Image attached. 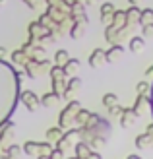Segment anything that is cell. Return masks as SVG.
Masks as SVG:
<instances>
[{"label": "cell", "mask_w": 153, "mask_h": 159, "mask_svg": "<svg viewBox=\"0 0 153 159\" xmlns=\"http://www.w3.org/2000/svg\"><path fill=\"white\" fill-rule=\"evenodd\" d=\"M18 74L0 60V126H4L18 103Z\"/></svg>", "instance_id": "1"}, {"label": "cell", "mask_w": 153, "mask_h": 159, "mask_svg": "<svg viewBox=\"0 0 153 159\" xmlns=\"http://www.w3.org/2000/svg\"><path fill=\"white\" fill-rule=\"evenodd\" d=\"M79 101H70L68 103V107L60 113V116H58V126H68L72 120H76V113L79 111Z\"/></svg>", "instance_id": "2"}, {"label": "cell", "mask_w": 153, "mask_h": 159, "mask_svg": "<svg viewBox=\"0 0 153 159\" xmlns=\"http://www.w3.org/2000/svg\"><path fill=\"white\" fill-rule=\"evenodd\" d=\"M105 62H107V54H105L103 49H95V51L89 54V66H91V68H101Z\"/></svg>", "instance_id": "3"}, {"label": "cell", "mask_w": 153, "mask_h": 159, "mask_svg": "<svg viewBox=\"0 0 153 159\" xmlns=\"http://www.w3.org/2000/svg\"><path fill=\"white\" fill-rule=\"evenodd\" d=\"M79 87H82V80L74 76V78H72L70 82H68V85L64 87V91H62V97L70 99V97H72L74 93H78V89H79Z\"/></svg>", "instance_id": "4"}, {"label": "cell", "mask_w": 153, "mask_h": 159, "mask_svg": "<svg viewBox=\"0 0 153 159\" xmlns=\"http://www.w3.org/2000/svg\"><path fill=\"white\" fill-rule=\"evenodd\" d=\"M21 101L25 103V107L29 111H37L39 109V97H37L33 91H23L21 93Z\"/></svg>", "instance_id": "5"}, {"label": "cell", "mask_w": 153, "mask_h": 159, "mask_svg": "<svg viewBox=\"0 0 153 159\" xmlns=\"http://www.w3.org/2000/svg\"><path fill=\"white\" fill-rule=\"evenodd\" d=\"M136 113L132 109H122V113H120V124L124 126V128H128V126H132L134 124V120H136Z\"/></svg>", "instance_id": "6"}, {"label": "cell", "mask_w": 153, "mask_h": 159, "mask_svg": "<svg viewBox=\"0 0 153 159\" xmlns=\"http://www.w3.org/2000/svg\"><path fill=\"white\" fill-rule=\"evenodd\" d=\"M146 105H149V97H147V95H138V99H136L134 107H132V111L136 113V116H142Z\"/></svg>", "instance_id": "7"}, {"label": "cell", "mask_w": 153, "mask_h": 159, "mask_svg": "<svg viewBox=\"0 0 153 159\" xmlns=\"http://www.w3.org/2000/svg\"><path fill=\"white\" fill-rule=\"evenodd\" d=\"M79 60H76V58H68L66 62L62 64V70H64V74L66 76H72V74H76L78 70H79Z\"/></svg>", "instance_id": "8"}, {"label": "cell", "mask_w": 153, "mask_h": 159, "mask_svg": "<svg viewBox=\"0 0 153 159\" xmlns=\"http://www.w3.org/2000/svg\"><path fill=\"white\" fill-rule=\"evenodd\" d=\"M112 14H115V6H112L110 2H105V4L101 6V21H103V23H110Z\"/></svg>", "instance_id": "9"}, {"label": "cell", "mask_w": 153, "mask_h": 159, "mask_svg": "<svg viewBox=\"0 0 153 159\" xmlns=\"http://www.w3.org/2000/svg\"><path fill=\"white\" fill-rule=\"evenodd\" d=\"M136 146L140 149H146V148H153V134H142V136L136 138Z\"/></svg>", "instance_id": "10"}, {"label": "cell", "mask_w": 153, "mask_h": 159, "mask_svg": "<svg viewBox=\"0 0 153 159\" xmlns=\"http://www.w3.org/2000/svg\"><path fill=\"white\" fill-rule=\"evenodd\" d=\"M122 52H124V49H122L120 45H112L110 49L105 52V54H107V62H116V58H118Z\"/></svg>", "instance_id": "11"}, {"label": "cell", "mask_w": 153, "mask_h": 159, "mask_svg": "<svg viewBox=\"0 0 153 159\" xmlns=\"http://www.w3.org/2000/svg\"><path fill=\"white\" fill-rule=\"evenodd\" d=\"M89 155H91V148L87 146V144L82 142V144L76 146V159H87Z\"/></svg>", "instance_id": "12"}, {"label": "cell", "mask_w": 153, "mask_h": 159, "mask_svg": "<svg viewBox=\"0 0 153 159\" xmlns=\"http://www.w3.org/2000/svg\"><path fill=\"white\" fill-rule=\"evenodd\" d=\"M138 23H142V25H146V23H153V8H146V10L140 12Z\"/></svg>", "instance_id": "13"}, {"label": "cell", "mask_w": 153, "mask_h": 159, "mask_svg": "<svg viewBox=\"0 0 153 159\" xmlns=\"http://www.w3.org/2000/svg\"><path fill=\"white\" fill-rule=\"evenodd\" d=\"M23 152H25L27 155L41 153V144H39V142H25V146H23Z\"/></svg>", "instance_id": "14"}, {"label": "cell", "mask_w": 153, "mask_h": 159, "mask_svg": "<svg viewBox=\"0 0 153 159\" xmlns=\"http://www.w3.org/2000/svg\"><path fill=\"white\" fill-rule=\"evenodd\" d=\"M143 47H146V43H143V37H132V39H130V51H132V52L143 51Z\"/></svg>", "instance_id": "15"}, {"label": "cell", "mask_w": 153, "mask_h": 159, "mask_svg": "<svg viewBox=\"0 0 153 159\" xmlns=\"http://www.w3.org/2000/svg\"><path fill=\"white\" fill-rule=\"evenodd\" d=\"M83 25H85L83 21H76L74 25H72V31H70V35L74 37V39H79V37H83V33H85Z\"/></svg>", "instance_id": "16"}, {"label": "cell", "mask_w": 153, "mask_h": 159, "mask_svg": "<svg viewBox=\"0 0 153 159\" xmlns=\"http://www.w3.org/2000/svg\"><path fill=\"white\" fill-rule=\"evenodd\" d=\"M58 99H60V95H58V93H54V91H51V93H45V95H43L41 103H43L45 107H51V105H54V103L58 101Z\"/></svg>", "instance_id": "17"}, {"label": "cell", "mask_w": 153, "mask_h": 159, "mask_svg": "<svg viewBox=\"0 0 153 159\" xmlns=\"http://www.w3.org/2000/svg\"><path fill=\"white\" fill-rule=\"evenodd\" d=\"M68 58H70V57H68V52L64 51V49H60L58 52L54 54V62H56V66H62V64H64V62H66Z\"/></svg>", "instance_id": "18"}, {"label": "cell", "mask_w": 153, "mask_h": 159, "mask_svg": "<svg viewBox=\"0 0 153 159\" xmlns=\"http://www.w3.org/2000/svg\"><path fill=\"white\" fill-rule=\"evenodd\" d=\"M116 101H118V99H116L115 93H107V95L103 97V105H105V107H115V105H118Z\"/></svg>", "instance_id": "19"}, {"label": "cell", "mask_w": 153, "mask_h": 159, "mask_svg": "<svg viewBox=\"0 0 153 159\" xmlns=\"http://www.w3.org/2000/svg\"><path fill=\"white\" fill-rule=\"evenodd\" d=\"M6 152H8V153H6L8 159H18L21 149H20V146H10V148H6Z\"/></svg>", "instance_id": "20"}, {"label": "cell", "mask_w": 153, "mask_h": 159, "mask_svg": "<svg viewBox=\"0 0 153 159\" xmlns=\"http://www.w3.org/2000/svg\"><path fill=\"white\" fill-rule=\"evenodd\" d=\"M12 60L16 62V64H23L27 58H25V52L23 51H16V52H12Z\"/></svg>", "instance_id": "21"}, {"label": "cell", "mask_w": 153, "mask_h": 159, "mask_svg": "<svg viewBox=\"0 0 153 159\" xmlns=\"http://www.w3.org/2000/svg\"><path fill=\"white\" fill-rule=\"evenodd\" d=\"M60 136H62V134H60V128H51L49 132H47V138H49L51 142H58Z\"/></svg>", "instance_id": "22"}, {"label": "cell", "mask_w": 153, "mask_h": 159, "mask_svg": "<svg viewBox=\"0 0 153 159\" xmlns=\"http://www.w3.org/2000/svg\"><path fill=\"white\" fill-rule=\"evenodd\" d=\"M89 113H87V111H78V113H76V120L78 122H82V124H85L87 120H89Z\"/></svg>", "instance_id": "23"}, {"label": "cell", "mask_w": 153, "mask_h": 159, "mask_svg": "<svg viewBox=\"0 0 153 159\" xmlns=\"http://www.w3.org/2000/svg\"><path fill=\"white\" fill-rule=\"evenodd\" d=\"M136 89H138V95H147V93H149V91H147V89H149V84H147V82H140Z\"/></svg>", "instance_id": "24"}, {"label": "cell", "mask_w": 153, "mask_h": 159, "mask_svg": "<svg viewBox=\"0 0 153 159\" xmlns=\"http://www.w3.org/2000/svg\"><path fill=\"white\" fill-rule=\"evenodd\" d=\"M142 33H143V37H153V23H146Z\"/></svg>", "instance_id": "25"}, {"label": "cell", "mask_w": 153, "mask_h": 159, "mask_svg": "<svg viewBox=\"0 0 153 159\" xmlns=\"http://www.w3.org/2000/svg\"><path fill=\"white\" fill-rule=\"evenodd\" d=\"M109 113H110L112 116H116V115H120V113H122V107H118V105H115V107H109Z\"/></svg>", "instance_id": "26"}, {"label": "cell", "mask_w": 153, "mask_h": 159, "mask_svg": "<svg viewBox=\"0 0 153 159\" xmlns=\"http://www.w3.org/2000/svg\"><path fill=\"white\" fill-rule=\"evenodd\" d=\"M6 57V49H2V47H0V60H2Z\"/></svg>", "instance_id": "27"}, {"label": "cell", "mask_w": 153, "mask_h": 159, "mask_svg": "<svg viewBox=\"0 0 153 159\" xmlns=\"http://www.w3.org/2000/svg\"><path fill=\"white\" fill-rule=\"evenodd\" d=\"M151 74H153V66H149V68L146 70V76H151Z\"/></svg>", "instance_id": "28"}, {"label": "cell", "mask_w": 153, "mask_h": 159, "mask_svg": "<svg viewBox=\"0 0 153 159\" xmlns=\"http://www.w3.org/2000/svg\"><path fill=\"white\" fill-rule=\"evenodd\" d=\"M149 103H151V109H153V91H151V97H149Z\"/></svg>", "instance_id": "29"}, {"label": "cell", "mask_w": 153, "mask_h": 159, "mask_svg": "<svg viewBox=\"0 0 153 159\" xmlns=\"http://www.w3.org/2000/svg\"><path fill=\"white\" fill-rule=\"evenodd\" d=\"M130 2H132V6H136V4H138V2H140V0H130Z\"/></svg>", "instance_id": "30"}, {"label": "cell", "mask_w": 153, "mask_h": 159, "mask_svg": "<svg viewBox=\"0 0 153 159\" xmlns=\"http://www.w3.org/2000/svg\"><path fill=\"white\" fill-rule=\"evenodd\" d=\"M39 159H49V155H41V157H39Z\"/></svg>", "instance_id": "31"}, {"label": "cell", "mask_w": 153, "mask_h": 159, "mask_svg": "<svg viewBox=\"0 0 153 159\" xmlns=\"http://www.w3.org/2000/svg\"><path fill=\"white\" fill-rule=\"evenodd\" d=\"M72 2H82V0H72Z\"/></svg>", "instance_id": "32"}]
</instances>
